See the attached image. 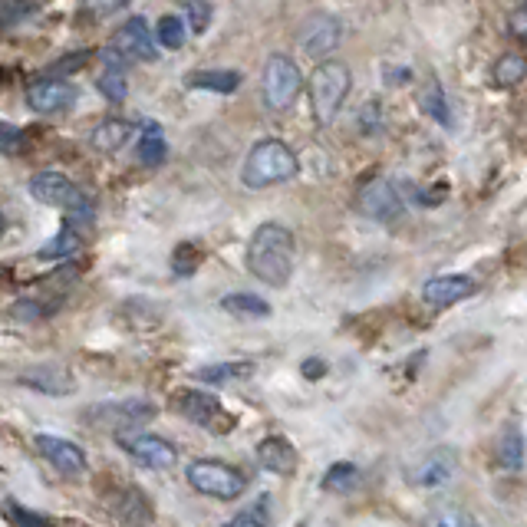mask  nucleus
Instances as JSON below:
<instances>
[{
  "mask_svg": "<svg viewBox=\"0 0 527 527\" xmlns=\"http://www.w3.org/2000/svg\"><path fill=\"white\" fill-rule=\"evenodd\" d=\"M248 271L267 287H284L294 277L297 241L294 231L280 221H264L248 241Z\"/></svg>",
  "mask_w": 527,
  "mask_h": 527,
  "instance_id": "obj_1",
  "label": "nucleus"
},
{
  "mask_svg": "<svg viewBox=\"0 0 527 527\" xmlns=\"http://www.w3.org/2000/svg\"><path fill=\"white\" fill-rule=\"evenodd\" d=\"M300 162L297 152L280 139H261L251 145L248 159L241 165V182L251 192H264V188L284 185L290 178H297Z\"/></svg>",
  "mask_w": 527,
  "mask_h": 527,
  "instance_id": "obj_2",
  "label": "nucleus"
},
{
  "mask_svg": "<svg viewBox=\"0 0 527 527\" xmlns=\"http://www.w3.org/2000/svg\"><path fill=\"white\" fill-rule=\"evenodd\" d=\"M353 89V73L346 63H336V60H320L317 70L310 73V109H313V119L320 126H333L336 116L346 103Z\"/></svg>",
  "mask_w": 527,
  "mask_h": 527,
  "instance_id": "obj_3",
  "label": "nucleus"
},
{
  "mask_svg": "<svg viewBox=\"0 0 527 527\" xmlns=\"http://www.w3.org/2000/svg\"><path fill=\"white\" fill-rule=\"evenodd\" d=\"M185 478L198 495L215 498V501H238L244 491H248V478H244L241 468L218 462V458H195V462L185 468Z\"/></svg>",
  "mask_w": 527,
  "mask_h": 527,
  "instance_id": "obj_4",
  "label": "nucleus"
},
{
  "mask_svg": "<svg viewBox=\"0 0 527 527\" xmlns=\"http://www.w3.org/2000/svg\"><path fill=\"white\" fill-rule=\"evenodd\" d=\"M172 409L182 419H188L192 425H198V429H205L211 435H228L234 425H238V419L221 406V399L215 396V392H205V389H175Z\"/></svg>",
  "mask_w": 527,
  "mask_h": 527,
  "instance_id": "obj_5",
  "label": "nucleus"
},
{
  "mask_svg": "<svg viewBox=\"0 0 527 527\" xmlns=\"http://www.w3.org/2000/svg\"><path fill=\"white\" fill-rule=\"evenodd\" d=\"M304 93V73L300 66L290 60L287 53L267 56L264 73H261V96L264 106L271 112H287L297 103V96Z\"/></svg>",
  "mask_w": 527,
  "mask_h": 527,
  "instance_id": "obj_6",
  "label": "nucleus"
},
{
  "mask_svg": "<svg viewBox=\"0 0 527 527\" xmlns=\"http://www.w3.org/2000/svg\"><path fill=\"white\" fill-rule=\"evenodd\" d=\"M155 416H159V409L149 399H112V402H99V406L83 409V422L89 429H106L116 435L152 422Z\"/></svg>",
  "mask_w": 527,
  "mask_h": 527,
  "instance_id": "obj_7",
  "label": "nucleus"
},
{
  "mask_svg": "<svg viewBox=\"0 0 527 527\" xmlns=\"http://www.w3.org/2000/svg\"><path fill=\"white\" fill-rule=\"evenodd\" d=\"M116 445L139 468H149V472H162V468H172L178 462V448L168 439H162V435H152V432H132V429L119 432Z\"/></svg>",
  "mask_w": 527,
  "mask_h": 527,
  "instance_id": "obj_8",
  "label": "nucleus"
},
{
  "mask_svg": "<svg viewBox=\"0 0 527 527\" xmlns=\"http://www.w3.org/2000/svg\"><path fill=\"white\" fill-rule=\"evenodd\" d=\"M343 40V24L330 14H313L304 20V27H300L297 33V47L304 56H310V60H327L330 53H336V47H340Z\"/></svg>",
  "mask_w": 527,
  "mask_h": 527,
  "instance_id": "obj_9",
  "label": "nucleus"
},
{
  "mask_svg": "<svg viewBox=\"0 0 527 527\" xmlns=\"http://www.w3.org/2000/svg\"><path fill=\"white\" fill-rule=\"evenodd\" d=\"M458 472V455L455 448H432L425 452L416 465L409 468V485L422 491H439Z\"/></svg>",
  "mask_w": 527,
  "mask_h": 527,
  "instance_id": "obj_10",
  "label": "nucleus"
},
{
  "mask_svg": "<svg viewBox=\"0 0 527 527\" xmlns=\"http://www.w3.org/2000/svg\"><path fill=\"white\" fill-rule=\"evenodd\" d=\"M119 56V60H126V63H149L155 60V43H152V30L149 24H145L142 17H132L126 20L116 33L109 37V47Z\"/></svg>",
  "mask_w": 527,
  "mask_h": 527,
  "instance_id": "obj_11",
  "label": "nucleus"
},
{
  "mask_svg": "<svg viewBox=\"0 0 527 527\" xmlns=\"http://www.w3.org/2000/svg\"><path fill=\"white\" fill-rule=\"evenodd\" d=\"M27 103L40 116H56L76 103V86L63 76H40L27 86Z\"/></svg>",
  "mask_w": 527,
  "mask_h": 527,
  "instance_id": "obj_12",
  "label": "nucleus"
},
{
  "mask_svg": "<svg viewBox=\"0 0 527 527\" xmlns=\"http://www.w3.org/2000/svg\"><path fill=\"white\" fill-rule=\"evenodd\" d=\"M356 205H360V211L366 218L373 221H396L402 211H406V201H402L399 188L389 182V178H373L369 185H363L360 198H356Z\"/></svg>",
  "mask_w": 527,
  "mask_h": 527,
  "instance_id": "obj_13",
  "label": "nucleus"
},
{
  "mask_svg": "<svg viewBox=\"0 0 527 527\" xmlns=\"http://www.w3.org/2000/svg\"><path fill=\"white\" fill-rule=\"evenodd\" d=\"M33 445H37V452L47 458V462L60 472L63 478H83L86 475V452L76 442L70 439H60V435H47L40 432L37 439H33Z\"/></svg>",
  "mask_w": 527,
  "mask_h": 527,
  "instance_id": "obj_14",
  "label": "nucleus"
},
{
  "mask_svg": "<svg viewBox=\"0 0 527 527\" xmlns=\"http://www.w3.org/2000/svg\"><path fill=\"white\" fill-rule=\"evenodd\" d=\"M30 195L37 198L40 205L63 208V211H70L73 205L83 201L80 188H76L63 172H37L30 178Z\"/></svg>",
  "mask_w": 527,
  "mask_h": 527,
  "instance_id": "obj_15",
  "label": "nucleus"
},
{
  "mask_svg": "<svg viewBox=\"0 0 527 527\" xmlns=\"http://www.w3.org/2000/svg\"><path fill=\"white\" fill-rule=\"evenodd\" d=\"M106 504H109V511L129 527H149L152 518H155L152 501L145 498L136 485H116L106 495Z\"/></svg>",
  "mask_w": 527,
  "mask_h": 527,
  "instance_id": "obj_16",
  "label": "nucleus"
},
{
  "mask_svg": "<svg viewBox=\"0 0 527 527\" xmlns=\"http://www.w3.org/2000/svg\"><path fill=\"white\" fill-rule=\"evenodd\" d=\"M478 290V284L468 274H442V277H432L425 280L422 287V300L432 307H452V304H462Z\"/></svg>",
  "mask_w": 527,
  "mask_h": 527,
  "instance_id": "obj_17",
  "label": "nucleus"
},
{
  "mask_svg": "<svg viewBox=\"0 0 527 527\" xmlns=\"http://www.w3.org/2000/svg\"><path fill=\"white\" fill-rule=\"evenodd\" d=\"M254 452H257V465H261L264 472L280 475V478L297 472V448L290 445L284 435H267V439L257 442Z\"/></svg>",
  "mask_w": 527,
  "mask_h": 527,
  "instance_id": "obj_18",
  "label": "nucleus"
},
{
  "mask_svg": "<svg viewBox=\"0 0 527 527\" xmlns=\"http://www.w3.org/2000/svg\"><path fill=\"white\" fill-rule=\"evenodd\" d=\"M20 386H30L37 392H47V396H70L73 392V376L70 369L56 366V363H43V366H30L17 376Z\"/></svg>",
  "mask_w": 527,
  "mask_h": 527,
  "instance_id": "obj_19",
  "label": "nucleus"
},
{
  "mask_svg": "<svg viewBox=\"0 0 527 527\" xmlns=\"http://www.w3.org/2000/svg\"><path fill=\"white\" fill-rule=\"evenodd\" d=\"M132 132H136V126H132L129 119H103L93 129V136H89V145H93L96 152L112 155V152H119L122 145L132 139Z\"/></svg>",
  "mask_w": 527,
  "mask_h": 527,
  "instance_id": "obj_20",
  "label": "nucleus"
},
{
  "mask_svg": "<svg viewBox=\"0 0 527 527\" xmlns=\"http://www.w3.org/2000/svg\"><path fill=\"white\" fill-rule=\"evenodd\" d=\"M83 231L80 228H63V231H56L53 238L43 244V248L37 251L40 261H63V257H73V254H80L83 251Z\"/></svg>",
  "mask_w": 527,
  "mask_h": 527,
  "instance_id": "obj_21",
  "label": "nucleus"
},
{
  "mask_svg": "<svg viewBox=\"0 0 527 527\" xmlns=\"http://www.w3.org/2000/svg\"><path fill=\"white\" fill-rule=\"evenodd\" d=\"M188 89H205V93H234L241 86L238 70H198L185 80Z\"/></svg>",
  "mask_w": 527,
  "mask_h": 527,
  "instance_id": "obj_22",
  "label": "nucleus"
},
{
  "mask_svg": "<svg viewBox=\"0 0 527 527\" xmlns=\"http://www.w3.org/2000/svg\"><path fill=\"white\" fill-rule=\"evenodd\" d=\"M498 465L504 472H518L524 465V435L518 425H504L501 439H498Z\"/></svg>",
  "mask_w": 527,
  "mask_h": 527,
  "instance_id": "obj_23",
  "label": "nucleus"
},
{
  "mask_svg": "<svg viewBox=\"0 0 527 527\" xmlns=\"http://www.w3.org/2000/svg\"><path fill=\"white\" fill-rule=\"evenodd\" d=\"M419 106L425 116H432L439 126L452 129V112H448V99H445V89L439 86V80L435 76H429L422 86V96H419Z\"/></svg>",
  "mask_w": 527,
  "mask_h": 527,
  "instance_id": "obj_24",
  "label": "nucleus"
},
{
  "mask_svg": "<svg viewBox=\"0 0 527 527\" xmlns=\"http://www.w3.org/2000/svg\"><path fill=\"white\" fill-rule=\"evenodd\" d=\"M254 373V363L248 360H238V363H215V366H201L198 369V379L208 386H221V383H234V379H248Z\"/></svg>",
  "mask_w": 527,
  "mask_h": 527,
  "instance_id": "obj_25",
  "label": "nucleus"
},
{
  "mask_svg": "<svg viewBox=\"0 0 527 527\" xmlns=\"http://www.w3.org/2000/svg\"><path fill=\"white\" fill-rule=\"evenodd\" d=\"M356 485H360V468L353 462H336L323 475V491H330V495H350Z\"/></svg>",
  "mask_w": 527,
  "mask_h": 527,
  "instance_id": "obj_26",
  "label": "nucleus"
},
{
  "mask_svg": "<svg viewBox=\"0 0 527 527\" xmlns=\"http://www.w3.org/2000/svg\"><path fill=\"white\" fill-rule=\"evenodd\" d=\"M165 152H168V145H165V136H162V129H159V122H149L142 132V139H139V149H136V159L142 165H162L165 162Z\"/></svg>",
  "mask_w": 527,
  "mask_h": 527,
  "instance_id": "obj_27",
  "label": "nucleus"
},
{
  "mask_svg": "<svg viewBox=\"0 0 527 527\" xmlns=\"http://www.w3.org/2000/svg\"><path fill=\"white\" fill-rule=\"evenodd\" d=\"M221 307L234 317H271V304L257 294H228L221 297Z\"/></svg>",
  "mask_w": 527,
  "mask_h": 527,
  "instance_id": "obj_28",
  "label": "nucleus"
},
{
  "mask_svg": "<svg viewBox=\"0 0 527 527\" xmlns=\"http://www.w3.org/2000/svg\"><path fill=\"white\" fill-rule=\"evenodd\" d=\"M221 527H274L271 518V495H261L251 508H244L241 514H234L231 521H224Z\"/></svg>",
  "mask_w": 527,
  "mask_h": 527,
  "instance_id": "obj_29",
  "label": "nucleus"
},
{
  "mask_svg": "<svg viewBox=\"0 0 527 527\" xmlns=\"http://www.w3.org/2000/svg\"><path fill=\"white\" fill-rule=\"evenodd\" d=\"M96 89L109 99V103H122V99L129 96V76H126V66H106V70L99 73Z\"/></svg>",
  "mask_w": 527,
  "mask_h": 527,
  "instance_id": "obj_30",
  "label": "nucleus"
},
{
  "mask_svg": "<svg viewBox=\"0 0 527 527\" xmlns=\"http://www.w3.org/2000/svg\"><path fill=\"white\" fill-rule=\"evenodd\" d=\"M0 508H4V518L14 527H60L53 518H47V514L30 511V508H24V504H17L14 498H4Z\"/></svg>",
  "mask_w": 527,
  "mask_h": 527,
  "instance_id": "obj_31",
  "label": "nucleus"
},
{
  "mask_svg": "<svg viewBox=\"0 0 527 527\" xmlns=\"http://www.w3.org/2000/svg\"><path fill=\"white\" fill-rule=\"evenodd\" d=\"M524 76H527V60L518 53H504L501 60L495 63V83L504 86V89L524 83Z\"/></svg>",
  "mask_w": 527,
  "mask_h": 527,
  "instance_id": "obj_32",
  "label": "nucleus"
},
{
  "mask_svg": "<svg viewBox=\"0 0 527 527\" xmlns=\"http://www.w3.org/2000/svg\"><path fill=\"white\" fill-rule=\"evenodd\" d=\"M155 37H159V47L165 50H182L185 47V20L168 14L159 20V27H155Z\"/></svg>",
  "mask_w": 527,
  "mask_h": 527,
  "instance_id": "obj_33",
  "label": "nucleus"
},
{
  "mask_svg": "<svg viewBox=\"0 0 527 527\" xmlns=\"http://www.w3.org/2000/svg\"><path fill=\"white\" fill-rule=\"evenodd\" d=\"M425 527H481V524L468 511L445 504V508H435L429 518H425Z\"/></svg>",
  "mask_w": 527,
  "mask_h": 527,
  "instance_id": "obj_34",
  "label": "nucleus"
},
{
  "mask_svg": "<svg viewBox=\"0 0 527 527\" xmlns=\"http://www.w3.org/2000/svg\"><path fill=\"white\" fill-rule=\"evenodd\" d=\"M185 27L192 30V33H205L211 27V4L208 0H185Z\"/></svg>",
  "mask_w": 527,
  "mask_h": 527,
  "instance_id": "obj_35",
  "label": "nucleus"
},
{
  "mask_svg": "<svg viewBox=\"0 0 527 527\" xmlns=\"http://www.w3.org/2000/svg\"><path fill=\"white\" fill-rule=\"evenodd\" d=\"M20 145H24V136H20L14 126L0 122V155H17Z\"/></svg>",
  "mask_w": 527,
  "mask_h": 527,
  "instance_id": "obj_36",
  "label": "nucleus"
},
{
  "mask_svg": "<svg viewBox=\"0 0 527 527\" xmlns=\"http://www.w3.org/2000/svg\"><path fill=\"white\" fill-rule=\"evenodd\" d=\"M83 4H86V14L109 17V14H119V10L129 4V0H83Z\"/></svg>",
  "mask_w": 527,
  "mask_h": 527,
  "instance_id": "obj_37",
  "label": "nucleus"
},
{
  "mask_svg": "<svg viewBox=\"0 0 527 527\" xmlns=\"http://www.w3.org/2000/svg\"><path fill=\"white\" fill-rule=\"evenodd\" d=\"M508 30H511V37H518V40H524V43H527V4H521V7L511 14V20H508Z\"/></svg>",
  "mask_w": 527,
  "mask_h": 527,
  "instance_id": "obj_38",
  "label": "nucleus"
},
{
  "mask_svg": "<svg viewBox=\"0 0 527 527\" xmlns=\"http://www.w3.org/2000/svg\"><path fill=\"white\" fill-rule=\"evenodd\" d=\"M323 373H327V366H323L320 360H307V363H304V376H307V379H320Z\"/></svg>",
  "mask_w": 527,
  "mask_h": 527,
  "instance_id": "obj_39",
  "label": "nucleus"
},
{
  "mask_svg": "<svg viewBox=\"0 0 527 527\" xmlns=\"http://www.w3.org/2000/svg\"><path fill=\"white\" fill-rule=\"evenodd\" d=\"M0 231H4V218H0Z\"/></svg>",
  "mask_w": 527,
  "mask_h": 527,
  "instance_id": "obj_40",
  "label": "nucleus"
}]
</instances>
